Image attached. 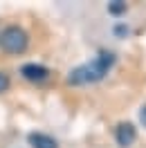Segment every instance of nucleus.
Here are the masks:
<instances>
[{
  "mask_svg": "<svg viewBox=\"0 0 146 148\" xmlns=\"http://www.w3.org/2000/svg\"><path fill=\"white\" fill-rule=\"evenodd\" d=\"M9 85H11V81H9V74L0 72V94H2V92H7V90H9Z\"/></svg>",
  "mask_w": 146,
  "mask_h": 148,
  "instance_id": "0eeeda50",
  "label": "nucleus"
},
{
  "mask_svg": "<svg viewBox=\"0 0 146 148\" xmlns=\"http://www.w3.org/2000/svg\"><path fill=\"white\" fill-rule=\"evenodd\" d=\"M115 65V54L112 52H99V54L92 58L90 63H83L79 67H74L70 76H67V83L72 85H85V83H97L101 81L106 74L112 70Z\"/></svg>",
  "mask_w": 146,
  "mask_h": 148,
  "instance_id": "f257e3e1",
  "label": "nucleus"
},
{
  "mask_svg": "<svg viewBox=\"0 0 146 148\" xmlns=\"http://www.w3.org/2000/svg\"><path fill=\"white\" fill-rule=\"evenodd\" d=\"M137 139V130L133 123H128V121H121V123H117V128H115V141H117L121 148H128L133 146Z\"/></svg>",
  "mask_w": 146,
  "mask_h": 148,
  "instance_id": "7ed1b4c3",
  "label": "nucleus"
},
{
  "mask_svg": "<svg viewBox=\"0 0 146 148\" xmlns=\"http://www.w3.org/2000/svg\"><path fill=\"white\" fill-rule=\"evenodd\" d=\"M108 11L112 14V16H119V14H124V11H126V2L115 0V2H110V5H108Z\"/></svg>",
  "mask_w": 146,
  "mask_h": 148,
  "instance_id": "423d86ee",
  "label": "nucleus"
},
{
  "mask_svg": "<svg viewBox=\"0 0 146 148\" xmlns=\"http://www.w3.org/2000/svg\"><path fill=\"white\" fill-rule=\"evenodd\" d=\"M139 121H142V126L146 128V103L139 108Z\"/></svg>",
  "mask_w": 146,
  "mask_h": 148,
  "instance_id": "6e6552de",
  "label": "nucleus"
},
{
  "mask_svg": "<svg viewBox=\"0 0 146 148\" xmlns=\"http://www.w3.org/2000/svg\"><path fill=\"white\" fill-rule=\"evenodd\" d=\"M20 74L27 81H32V83H43V81L50 79V70L45 65H38V63H25L20 67Z\"/></svg>",
  "mask_w": 146,
  "mask_h": 148,
  "instance_id": "20e7f679",
  "label": "nucleus"
},
{
  "mask_svg": "<svg viewBox=\"0 0 146 148\" xmlns=\"http://www.w3.org/2000/svg\"><path fill=\"white\" fill-rule=\"evenodd\" d=\"M29 47V36L27 32L18 25H7L0 32V49L7 54H23Z\"/></svg>",
  "mask_w": 146,
  "mask_h": 148,
  "instance_id": "f03ea898",
  "label": "nucleus"
},
{
  "mask_svg": "<svg viewBox=\"0 0 146 148\" xmlns=\"http://www.w3.org/2000/svg\"><path fill=\"white\" fill-rule=\"evenodd\" d=\"M27 141L32 148H59V141L54 137L45 135V132H29Z\"/></svg>",
  "mask_w": 146,
  "mask_h": 148,
  "instance_id": "39448f33",
  "label": "nucleus"
}]
</instances>
